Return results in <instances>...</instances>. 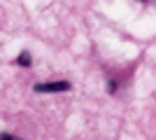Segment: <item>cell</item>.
I'll return each mask as SVG.
<instances>
[{"mask_svg":"<svg viewBox=\"0 0 156 140\" xmlns=\"http://www.w3.org/2000/svg\"><path fill=\"white\" fill-rule=\"evenodd\" d=\"M0 140H21V138H16V135H12V133H2Z\"/></svg>","mask_w":156,"mask_h":140,"instance_id":"cell-3","label":"cell"},{"mask_svg":"<svg viewBox=\"0 0 156 140\" xmlns=\"http://www.w3.org/2000/svg\"><path fill=\"white\" fill-rule=\"evenodd\" d=\"M16 63H19V66H30V54H28V52H21L19 54V56H16Z\"/></svg>","mask_w":156,"mask_h":140,"instance_id":"cell-2","label":"cell"},{"mask_svg":"<svg viewBox=\"0 0 156 140\" xmlns=\"http://www.w3.org/2000/svg\"><path fill=\"white\" fill-rule=\"evenodd\" d=\"M35 93H58V91H68L70 89V82H47V84H35Z\"/></svg>","mask_w":156,"mask_h":140,"instance_id":"cell-1","label":"cell"}]
</instances>
